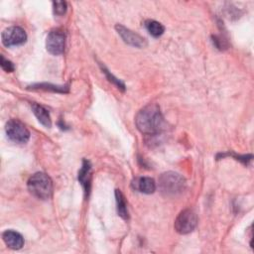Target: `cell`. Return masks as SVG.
<instances>
[{"label":"cell","mask_w":254,"mask_h":254,"mask_svg":"<svg viewBox=\"0 0 254 254\" xmlns=\"http://www.w3.org/2000/svg\"><path fill=\"white\" fill-rule=\"evenodd\" d=\"M115 198H116L118 215L121 216L123 219H127L128 218L127 203H126V200H125V197H124L123 193L119 190H115Z\"/></svg>","instance_id":"cell-13"},{"label":"cell","mask_w":254,"mask_h":254,"mask_svg":"<svg viewBox=\"0 0 254 254\" xmlns=\"http://www.w3.org/2000/svg\"><path fill=\"white\" fill-rule=\"evenodd\" d=\"M159 189L166 196H177L185 190L186 181L178 173L166 172L159 178Z\"/></svg>","instance_id":"cell-2"},{"label":"cell","mask_w":254,"mask_h":254,"mask_svg":"<svg viewBox=\"0 0 254 254\" xmlns=\"http://www.w3.org/2000/svg\"><path fill=\"white\" fill-rule=\"evenodd\" d=\"M115 29H116L117 33L119 34V36L122 38V40L126 44L133 46V47H137V48H143L147 45L144 38H142L140 35L132 32L131 30L127 29L126 27H124L120 24H117L115 26Z\"/></svg>","instance_id":"cell-8"},{"label":"cell","mask_w":254,"mask_h":254,"mask_svg":"<svg viewBox=\"0 0 254 254\" xmlns=\"http://www.w3.org/2000/svg\"><path fill=\"white\" fill-rule=\"evenodd\" d=\"M5 131L8 138L18 144H24L28 142L30 138V132L27 127L18 119H11L6 123Z\"/></svg>","instance_id":"cell-4"},{"label":"cell","mask_w":254,"mask_h":254,"mask_svg":"<svg viewBox=\"0 0 254 254\" xmlns=\"http://www.w3.org/2000/svg\"><path fill=\"white\" fill-rule=\"evenodd\" d=\"M145 27L153 37H160L165 31V27L155 20L145 21Z\"/></svg>","instance_id":"cell-14"},{"label":"cell","mask_w":254,"mask_h":254,"mask_svg":"<svg viewBox=\"0 0 254 254\" xmlns=\"http://www.w3.org/2000/svg\"><path fill=\"white\" fill-rule=\"evenodd\" d=\"M54 13L58 16H62L66 12V2L64 1H56L53 2Z\"/></svg>","instance_id":"cell-16"},{"label":"cell","mask_w":254,"mask_h":254,"mask_svg":"<svg viewBox=\"0 0 254 254\" xmlns=\"http://www.w3.org/2000/svg\"><path fill=\"white\" fill-rule=\"evenodd\" d=\"M27 187L30 193L39 199H48L53 193V182L45 173H36L31 176Z\"/></svg>","instance_id":"cell-3"},{"label":"cell","mask_w":254,"mask_h":254,"mask_svg":"<svg viewBox=\"0 0 254 254\" xmlns=\"http://www.w3.org/2000/svg\"><path fill=\"white\" fill-rule=\"evenodd\" d=\"M102 69H103V71L106 73V75H107V77L109 78V80L110 81H112L113 83H115L119 88H122V89H124V84L119 80V79H117V78H115L110 72H108V70L105 68V67H102Z\"/></svg>","instance_id":"cell-18"},{"label":"cell","mask_w":254,"mask_h":254,"mask_svg":"<svg viewBox=\"0 0 254 254\" xmlns=\"http://www.w3.org/2000/svg\"><path fill=\"white\" fill-rule=\"evenodd\" d=\"M2 43L6 47L23 45L27 40V34L21 27H9L2 32Z\"/></svg>","instance_id":"cell-7"},{"label":"cell","mask_w":254,"mask_h":254,"mask_svg":"<svg viewBox=\"0 0 254 254\" xmlns=\"http://www.w3.org/2000/svg\"><path fill=\"white\" fill-rule=\"evenodd\" d=\"M1 66L2 68L7 71V72H11L14 70V64H12V62H10L9 60H6L4 58V56H1Z\"/></svg>","instance_id":"cell-17"},{"label":"cell","mask_w":254,"mask_h":254,"mask_svg":"<svg viewBox=\"0 0 254 254\" xmlns=\"http://www.w3.org/2000/svg\"><path fill=\"white\" fill-rule=\"evenodd\" d=\"M32 110H33V113L35 114V116L37 117L38 121L42 125H44L47 128H50L52 126V120H51L50 113L44 106L37 104V103H33Z\"/></svg>","instance_id":"cell-12"},{"label":"cell","mask_w":254,"mask_h":254,"mask_svg":"<svg viewBox=\"0 0 254 254\" xmlns=\"http://www.w3.org/2000/svg\"><path fill=\"white\" fill-rule=\"evenodd\" d=\"M78 181L84 189L85 193L87 194L90 190V182H91V166L90 163L86 160L82 162V166L80 171L78 172Z\"/></svg>","instance_id":"cell-11"},{"label":"cell","mask_w":254,"mask_h":254,"mask_svg":"<svg viewBox=\"0 0 254 254\" xmlns=\"http://www.w3.org/2000/svg\"><path fill=\"white\" fill-rule=\"evenodd\" d=\"M197 223L196 214L191 209H185L180 212L175 220V229L180 234H188L191 232Z\"/></svg>","instance_id":"cell-5"},{"label":"cell","mask_w":254,"mask_h":254,"mask_svg":"<svg viewBox=\"0 0 254 254\" xmlns=\"http://www.w3.org/2000/svg\"><path fill=\"white\" fill-rule=\"evenodd\" d=\"M132 187L140 192L143 193H153L156 190V183L152 178L149 177H139L136 178L133 183Z\"/></svg>","instance_id":"cell-10"},{"label":"cell","mask_w":254,"mask_h":254,"mask_svg":"<svg viewBox=\"0 0 254 254\" xmlns=\"http://www.w3.org/2000/svg\"><path fill=\"white\" fill-rule=\"evenodd\" d=\"M135 123L138 130L147 135H155L165 128V120L157 104H148L136 115Z\"/></svg>","instance_id":"cell-1"},{"label":"cell","mask_w":254,"mask_h":254,"mask_svg":"<svg viewBox=\"0 0 254 254\" xmlns=\"http://www.w3.org/2000/svg\"><path fill=\"white\" fill-rule=\"evenodd\" d=\"M34 89H44V90H52L57 92H66L67 87L66 86H58L53 84H47V83H41L37 85H33Z\"/></svg>","instance_id":"cell-15"},{"label":"cell","mask_w":254,"mask_h":254,"mask_svg":"<svg viewBox=\"0 0 254 254\" xmlns=\"http://www.w3.org/2000/svg\"><path fill=\"white\" fill-rule=\"evenodd\" d=\"M2 238H3V241L5 242V244L13 250L21 249L24 245L23 236L15 230L10 229V230L4 231L2 233Z\"/></svg>","instance_id":"cell-9"},{"label":"cell","mask_w":254,"mask_h":254,"mask_svg":"<svg viewBox=\"0 0 254 254\" xmlns=\"http://www.w3.org/2000/svg\"><path fill=\"white\" fill-rule=\"evenodd\" d=\"M65 47V35L60 30L56 29L51 31L46 40V48L48 52L54 56H59L64 53Z\"/></svg>","instance_id":"cell-6"}]
</instances>
